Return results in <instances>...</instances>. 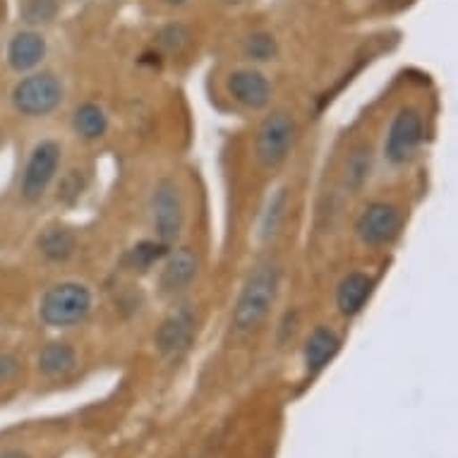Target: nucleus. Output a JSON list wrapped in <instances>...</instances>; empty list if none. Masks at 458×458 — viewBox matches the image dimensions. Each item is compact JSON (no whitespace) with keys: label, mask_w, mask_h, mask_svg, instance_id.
Listing matches in <instances>:
<instances>
[{"label":"nucleus","mask_w":458,"mask_h":458,"mask_svg":"<svg viewBox=\"0 0 458 458\" xmlns=\"http://www.w3.org/2000/svg\"><path fill=\"white\" fill-rule=\"evenodd\" d=\"M285 190H278L276 195L269 199V207L264 211V218H262V235L264 238H269L278 231V225H281V218L285 214Z\"/></svg>","instance_id":"22"},{"label":"nucleus","mask_w":458,"mask_h":458,"mask_svg":"<svg viewBox=\"0 0 458 458\" xmlns=\"http://www.w3.org/2000/svg\"><path fill=\"white\" fill-rule=\"evenodd\" d=\"M221 3H224V5H241L242 0H221Z\"/></svg>","instance_id":"26"},{"label":"nucleus","mask_w":458,"mask_h":458,"mask_svg":"<svg viewBox=\"0 0 458 458\" xmlns=\"http://www.w3.org/2000/svg\"><path fill=\"white\" fill-rule=\"evenodd\" d=\"M375 291V278L365 271H351L341 278L336 288V308L344 317L360 315Z\"/></svg>","instance_id":"12"},{"label":"nucleus","mask_w":458,"mask_h":458,"mask_svg":"<svg viewBox=\"0 0 458 458\" xmlns=\"http://www.w3.org/2000/svg\"><path fill=\"white\" fill-rule=\"evenodd\" d=\"M22 15L24 22L48 24L58 15V0H27Z\"/></svg>","instance_id":"21"},{"label":"nucleus","mask_w":458,"mask_h":458,"mask_svg":"<svg viewBox=\"0 0 458 458\" xmlns=\"http://www.w3.org/2000/svg\"><path fill=\"white\" fill-rule=\"evenodd\" d=\"M281 288V267L274 259L259 262L245 278L233 308V329L250 334L269 317Z\"/></svg>","instance_id":"1"},{"label":"nucleus","mask_w":458,"mask_h":458,"mask_svg":"<svg viewBox=\"0 0 458 458\" xmlns=\"http://www.w3.org/2000/svg\"><path fill=\"white\" fill-rule=\"evenodd\" d=\"M63 161V147L55 140H44L31 149L22 174V197L27 202H38L51 188Z\"/></svg>","instance_id":"7"},{"label":"nucleus","mask_w":458,"mask_h":458,"mask_svg":"<svg viewBox=\"0 0 458 458\" xmlns=\"http://www.w3.org/2000/svg\"><path fill=\"white\" fill-rule=\"evenodd\" d=\"M401 209L391 202H372L360 211L355 221V235L368 248H384L396 241L401 233Z\"/></svg>","instance_id":"8"},{"label":"nucleus","mask_w":458,"mask_h":458,"mask_svg":"<svg viewBox=\"0 0 458 458\" xmlns=\"http://www.w3.org/2000/svg\"><path fill=\"white\" fill-rule=\"evenodd\" d=\"M108 130V115L94 101H84L72 113V132L84 142H97L98 137L106 135Z\"/></svg>","instance_id":"16"},{"label":"nucleus","mask_w":458,"mask_h":458,"mask_svg":"<svg viewBox=\"0 0 458 458\" xmlns=\"http://www.w3.org/2000/svg\"><path fill=\"white\" fill-rule=\"evenodd\" d=\"M242 53L252 63H271L278 55V41L269 31H255L242 41Z\"/></svg>","instance_id":"20"},{"label":"nucleus","mask_w":458,"mask_h":458,"mask_svg":"<svg viewBox=\"0 0 458 458\" xmlns=\"http://www.w3.org/2000/svg\"><path fill=\"white\" fill-rule=\"evenodd\" d=\"M225 91L245 111H264L274 97V87L267 80V75L255 68L233 70L225 77Z\"/></svg>","instance_id":"10"},{"label":"nucleus","mask_w":458,"mask_h":458,"mask_svg":"<svg viewBox=\"0 0 458 458\" xmlns=\"http://www.w3.org/2000/svg\"><path fill=\"white\" fill-rule=\"evenodd\" d=\"M168 5H182V3H188V0H165Z\"/></svg>","instance_id":"27"},{"label":"nucleus","mask_w":458,"mask_h":458,"mask_svg":"<svg viewBox=\"0 0 458 458\" xmlns=\"http://www.w3.org/2000/svg\"><path fill=\"white\" fill-rule=\"evenodd\" d=\"M425 142V121L415 106H403L394 113L386 137H384V158L391 165L411 164Z\"/></svg>","instance_id":"5"},{"label":"nucleus","mask_w":458,"mask_h":458,"mask_svg":"<svg viewBox=\"0 0 458 458\" xmlns=\"http://www.w3.org/2000/svg\"><path fill=\"white\" fill-rule=\"evenodd\" d=\"M384 3H394V0H384Z\"/></svg>","instance_id":"28"},{"label":"nucleus","mask_w":458,"mask_h":458,"mask_svg":"<svg viewBox=\"0 0 458 458\" xmlns=\"http://www.w3.org/2000/svg\"><path fill=\"white\" fill-rule=\"evenodd\" d=\"M298 123L288 111L269 113L255 132V161L259 168L271 171L284 164L293 151Z\"/></svg>","instance_id":"3"},{"label":"nucleus","mask_w":458,"mask_h":458,"mask_svg":"<svg viewBox=\"0 0 458 458\" xmlns=\"http://www.w3.org/2000/svg\"><path fill=\"white\" fill-rule=\"evenodd\" d=\"M190 44V31L182 24H168L158 31V46L168 53H181Z\"/></svg>","instance_id":"23"},{"label":"nucleus","mask_w":458,"mask_h":458,"mask_svg":"<svg viewBox=\"0 0 458 458\" xmlns=\"http://www.w3.org/2000/svg\"><path fill=\"white\" fill-rule=\"evenodd\" d=\"M46 58V38L34 30L20 31L8 46L10 68L17 72H30Z\"/></svg>","instance_id":"14"},{"label":"nucleus","mask_w":458,"mask_h":458,"mask_svg":"<svg viewBox=\"0 0 458 458\" xmlns=\"http://www.w3.org/2000/svg\"><path fill=\"white\" fill-rule=\"evenodd\" d=\"M372 165H375V157L368 144L355 147L344 164V185L348 190H360L372 175Z\"/></svg>","instance_id":"18"},{"label":"nucleus","mask_w":458,"mask_h":458,"mask_svg":"<svg viewBox=\"0 0 458 458\" xmlns=\"http://www.w3.org/2000/svg\"><path fill=\"white\" fill-rule=\"evenodd\" d=\"M0 458H30V456H27L24 451H3Z\"/></svg>","instance_id":"25"},{"label":"nucleus","mask_w":458,"mask_h":458,"mask_svg":"<svg viewBox=\"0 0 458 458\" xmlns=\"http://www.w3.org/2000/svg\"><path fill=\"white\" fill-rule=\"evenodd\" d=\"M38 250L48 262H68L75 255L77 238L65 225H51L38 238Z\"/></svg>","instance_id":"17"},{"label":"nucleus","mask_w":458,"mask_h":458,"mask_svg":"<svg viewBox=\"0 0 458 458\" xmlns=\"http://www.w3.org/2000/svg\"><path fill=\"white\" fill-rule=\"evenodd\" d=\"M94 295L89 285L80 281H61L53 284L38 301V317L51 329H68L75 327L91 312Z\"/></svg>","instance_id":"2"},{"label":"nucleus","mask_w":458,"mask_h":458,"mask_svg":"<svg viewBox=\"0 0 458 458\" xmlns=\"http://www.w3.org/2000/svg\"><path fill=\"white\" fill-rule=\"evenodd\" d=\"M192 336H195V312L188 305H181L174 312H168V317L161 322L154 334V346L165 358H174L188 351Z\"/></svg>","instance_id":"11"},{"label":"nucleus","mask_w":458,"mask_h":458,"mask_svg":"<svg viewBox=\"0 0 458 458\" xmlns=\"http://www.w3.org/2000/svg\"><path fill=\"white\" fill-rule=\"evenodd\" d=\"M149 214L157 241L174 248L185 225V199L181 185L174 178H158L151 190Z\"/></svg>","instance_id":"4"},{"label":"nucleus","mask_w":458,"mask_h":458,"mask_svg":"<svg viewBox=\"0 0 458 458\" xmlns=\"http://www.w3.org/2000/svg\"><path fill=\"white\" fill-rule=\"evenodd\" d=\"M168 245H164L157 238H149V241H140L137 245L128 250L125 255V264H128L132 271H149L154 264H161V259L168 252Z\"/></svg>","instance_id":"19"},{"label":"nucleus","mask_w":458,"mask_h":458,"mask_svg":"<svg viewBox=\"0 0 458 458\" xmlns=\"http://www.w3.org/2000/svg\"><path fill=\"white\" fill-rule=\"evenodd\" d=\"M338 348H341V338L336 331L329 327H315L302 348V362H305L308 375L322 372L336 358Z\"/></svg>","instance_id":"13"},{"label":"nucleus","mask_w":458,"mask_h":458,"mask_svg":"<svg viewBox=\"0 0 458 458\" xmlns=\"http://www.w3.org/2000/svg\"><path fill=\"white\" fill-rule=\"evenodd\" d=\"M20 375V360L15 355H0V384L10 382Z\"/></svg>","instance_id":"24"},{"label":"nucleus","mask_w":458,"mask_h":458,"mask_svg":"<svg viewBox=\"0 0 458 458\" xmlns=\"http://www.w3.org/2000/svg\"><path fill=\"white\" fill-rule=\"evenodd\" d=\"M65 87L61 77L53 72H31L22 77L13 89V104L27 118H44L51 115L63 104Z\"/></svg>","instance_id":"6"},{"label":"nucleus","mask_w":458,"mask_h":458,"mask_svg":"<svg viewBox=\"0 0 458 458\" xmlns=\"http://www.w3.org/2000/svg\"><path fill=\"white\" fill-rule=\"evenodd\" d=\"M199 274V259H197L192 248H171L161 259V271H158V291L164 298H178L190 285L197 281Z\"/></svg>","instance_id":"9"},{"label":"nucleus","mask_w":458,"mask_h":458,"mask_svg":"<svg viewBox=\"0 0 458 458\" xmlns=\"http://www.w3.org/2000/svg\"><path fill=\"white\" fill-rule=\"evenodd\" d=\"M77 368V353L75 348L65 344V341H51L44 351L38 353V369L41 375L48 379H61L68 377L70 372H75Z\"/></svg>","instance_id":"15"}]
</instances>
